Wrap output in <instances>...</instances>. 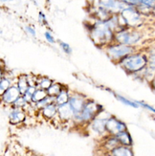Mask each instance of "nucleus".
Instances as JSON below:
<instances>
[{"label":"nucleus","mask_w":155,"mask_h":156,"mask_svg":"<svg viewBox=\"0 0 155 156\" xmlns=\"http://www.w3.org/2000/svg\"><path fill=\"white\" fill-rule=\"evenodd\" d=\"M26 105H27L26 101L24 100V98L22 97V95H21V96H19V97L15 101V103H13L12 105L13 107H16V108H22V107H24Z\"/></svg>","instance_id":"obj_22"},{"label":"nucleus","mask_w":155,"mask_h":156,"mask_svg":"<svg viewBox=\"0 0 155 156\" xmlns=\"http://www.w3.org/2000/svg\"><path fill=\"white\" fill-rule=\"evenodd\" d=\"M44 37H45V39H46L49 43H52V44H53V43H55V42H56L55 38H54L53 35H52V34H51L49 31H47V32L44 33Z\"/></svg>","instance_id":"obj_25"},{"label":"nucleus","mask_w":155,"mask_h":156,"mask_svg":"<svg viewBox=\"0 0 155 156\" xmlns=\"http://www.w3.org/2000/svg\"><path fill=\"white\" fill-rule=\"evenodd\" d=\"M69 97L70 96H69V94H68V91L65 90V89H62L55 97V104L58 106V105H64L66 103H68Z\"/></svg>","instance_id":"obj_16"},{"label":"nucleus","mask_w":155,"mask_h":156,"mask_svg":"<svg viewBox=\"0 0 155 156\" xmlns=\"http://www.w3.org/2000/svg\"><path fill=\"white\" fill-rule=\"evenodd\" d=\"M12 0H0V2H3V3H5V2H11Z\"/></svg>","instance_id":"obj_28"},{"label":"nucleus","mask_w":155,"mask_h":156,"mask_svg":"<svg viewBox=\"0 0 155 156\" xmlns=\"http://www.w3.org/2000/svg\"><path fill=\"white\" fill-rule=\"evenodd\" d=\"M117 98H118L121 101H123L124 104H125V105H130V106H132V107H138L137 104L133 103V101H129V100H126V99H125V98L122 97V96H117Z\"/></svg>","instance_id":"obj_24"},{"label":"nucleus","mask_w":155,"mask_h":156,"mask_svg":"<svg viewBox=\"0 0 155 156\" xmlns=\"http://www.w3.org/2000/svg\"><path fill=\"white\" fill-rule=\"evenodd\" d=\"M19 96H21V94H20L17 86L16 84H12L8 89L3 93V95L0 97V99H1V101L5 105H12Z\"/></svg>","instance_id":"obj_8"},{"label":"nucleus","mask_w":155,"mask_h":156,"mask_svg":"<svg viewBox=\"0 0 155 156\" xmlns=\"http://www.w3.org/2000/svg\"><path fill=\"white\" fill-rule=\"evenodd\" d=\"M16 85L17 86L18 90L20 92V94L23 95L25 93V91L27 90V88L29 86V81H28V75H19L16 79Z\"/></svg>","instance_id":"obj_13"},{"label":"nucleus","mask_w":155,"mask_h":156,"mask_svg":"<svg viewBox=\"0 0 155 156\" xmlns=\"http://www.w3.org/2000/svg\"><path fill=\"white\" fill-rule=\"evenodd\" d=\"M38 20L42 25H48V21H47L46 16L42 12H39V13H38Z\"/></svg>","instance_id":"obj_26"},{"label":"nucleus","mask_w":155,"mask_h":156,"mask_svg":"<svg viewBox=\"0 0 155 156\" xmlns=\"http://www.w3.org/2000/svg\"><path fill=\"white\" fill-rule=\"evenodd\" d=\"M62 90V86L59 83H52L48 89L46 90V92H47V95H48V96L56 97Z\"/></svg>","instance_id":"obj_21"},{"label":"nucleus","mask_w":155,"mask_h":156,"mask_svg":"<svg viewBox=\"0 0 155 156\" xmlns=\"http://www.w3.org/2000/svg\"><path fill=\"white\" fill-rule=\"evenodd\" d=\"M142 37H143L142 33L138 31L137 28H129V27H127V28L124 30L114 33L113 42L134 46L142 39Z\"/></svg>","instance_id":"obj_3"},{"label":"nucleus","mask_w":155,"mask_h":156,"mask_svg":"<svg viewBox=\"0 0 155 156\" xmlns=\"http://www.w3.org/2000/svg\"><path fill=\"white\" fill-rule=\"evenodd\" d=\"M106 54L109 57L110 59L114 60V62H119L121 59L124 58L125 57L130 55L136 52V48L134 46L129 45H124V44H119V43H112L106 46Z\"/></svg>","instance_id":"obj_4"},{"label":"nucleus","mask_w":155,"mask_h":156,"mask_svg":"<svg viewBox=\"0 0 155 156\" xmlns=\"http://www.w3.org/2000/svg\"><path fill=\"white\" fill-rule=\"evenodd\" d=\"M25 31L29 34V35H31L32 37H36L37 35V32L35 30V28H33V26H26L25 27Z\"/></svg>","instance_id":"obj_27"},{"label":"nucleus","mask_w":155,"mask_h":156,"mask_svg":"<svg viewBox=\"0 0 155 156\" xmlns=\"http://www.w3.org/2000/svg\"><path fill=\"white\" fill-rule=\"evenodd\" d=\"M89 35L97 46H107L113 43L114 32L107 26L105 21H98L90 26Z\"/></svg>","instance_id":"obj_1"},{"label":"nucleus","mask_w":155,"mask_h":156,"mask_svg":"<svg viewBox=\"0 0 155 156\" xmlns=\"http://www.w3.org/2000/svg\"><path fill=\"white\" fill-rule=\"evenodd\" d=\"M59 46L62 47V51L66 54H68V55H70V54L72 53V48L68 43H65L63 41H59Z\"/></svg>","instance_id":"obj_23"},{"label":"nucleus","mask_w":155,"mask_h":156,"mask_svg":"<svg viewBox=\"0 0 155 156\" xmlns=\"http://www.w3.org/2000/svg\"><path fill=\"white\" fill-rule=\"evenodd\" d=\"M120 15L124 18L126 26L129 28H138L139 26L143 24L144 16L141 15L135 7L127 6L120 12Z\"/></svg>","instance_id":"obj_5"},{"label":"nucleus","mask_w":155,"mask_h":156,"mask_svg":"<svg viewBox=\"0 0 155 156\" xmlns=\"http://www.w3.org/2000/svg\"><path fill=\"white\" fill-rule=\"evenodd\" d=\"M57 113L58 114L59 118L64 121L70 120L74 117V112L68 103L62 105H58V109H57Z\"/></svg>","instance_id":"obj_11"},{"label":"nucleus","mask_w":155,"mask_h":156,"mask_svg":"<svg viewBox=\"0 0 155 156\" xmlns=\"http://www.w3.org/2000/svg\"><path fill=\"white\" fill-rule=\"evenodd\" d=\"M12 84H13L12 79L7 75V74H5V76L0 80V97L2 96L3 93L8 89Z\"/></svg>","instance_id":"obj_19"},{"label":"nucleus","mask_w":155,"mask_h":156,"mask_svg":"<svg viewBox=\"0 0 155 156\" xmlns=\"http://www.w3.org/2000/svg\"><path fill=\"white\" fill-rule=\"evenodd\" d=\"M68 104L70 105L74 114H77V113H79L80 111H82V109L85 105V101L83 100V98L82 96L75 95V96L69 97Z\"/></svg>","instance_id":"obj_9"},{"label":"nucleus","mask_w":155,"mask_h":156,"mask_svg":"<svg viewBox=\"0 0 155 156\" xmlns=\"http://www.w3.org/2000/svg\"><path fill=\"white\" fill-rule=\"evenodd\" d=\"M112 156H133V153L129 147L125 146H117L111 150Z\"/></svg>","instance_id":"obj_14"},{"label":"nucleus","mask_w":155,"mask_h":156,"mask_svg":"<svg viewBox=\"0 0 155 156\" xmlns=\"http://www.w3.org/2000/svg\"><path fill=\"white\" fill-rule=\"evenodd\" d=\"M46 96H48L46 90L40 89V88H37L36 91L33 92V96H32V101H33V103H37V101L43 100Z\"/></svg>","instance_id":"obj_20"},{"label":"nucleus","mask_w":155,"mask_h":156,"mask_svg":"<svg viewBox=\"0 0 155 156\" xmlns=\"http://www.w3.org/2000/svg\"><path fill=\"white\" fill-rule=\"evenodd\" d=\"M105 130L113 135H116L117 133H119L121 131L126 130V126H125V124L123 123V122H121L118 119L112 117V118H109L108 120H106Z\"/></svg>","instance_id":"obj_7"},{"label":"nucleus","mask_w":155,"mask_h":156,"mask_svg":"<svg viewBox=\"0 0 155 156\" xmlns=\"http://www.w3.org/2000/svg\"><path fill=\"white\" fill-rule=\"evenodd\" d=\"M47 1H49V0H47Z\"/></svg>","instance_id":"obj_29"},{"label":"nucleus","mask_w":155,"mask_h":156,"mask_svg":"<svg viewBox=\"0 0 155 156\" xmlns=\"http://www.w3.org/2000/svg\"><path fill=\"white\" fill-rule=\"evenodd\" d=\"M105 122L104 119H94L92 123V128L98 133H104L105 131Z\"/></svg>","instance_id":"obj_18"},{"label":"nucleus","mask_w":155,"mask_h":156,"mask_svg":"<svg viewBox=\"0 0 155 156\" xmlns=\"http://www.w3.org/2000/svg\"><path fill=\"white\" fill-rule=\"evenodd\" d=\"M52 83H53V81L46 77H38V78L36 77V86H37V88L47 90Z\"/></svg>","instance_id":"obj_17"},{"label":"nucleus","mask_w":155,"mask_h":156,"mask_svg":"<svg viewBox=\"0 0 155 156\" xmlns=\"http://www.w3.org/2000/svg\"><path fill=\"white\" fill-rule=\"evenodd\" d=\"M114 136H115V138L117 139L120 145L125 146V147H130L132 145V139L130 137L129 133L126 130L121 131V132L117 133L116 135H114Z\"/></svg>","instance_id":"obj_12"},{"label":"nucleus","mask_w":155,"mask_h":156,"mask_svg":"<svg viewBox=\"0 0 155 156\" xmlns=\"http://www.w3.org/2000/svg\"><path fill=\"white\" fill-rule=\"evenodd\" d=\"M122 68L127 73L134 74L143 70L149 63V58L143 53H133L130 55L125 57L118 62Z\"/></svg>","instance_id":"obj_2"},{"label":"nucleus","mask_w":155,"mask_h":156,"mask_svg":"<svg viewBox=\"0 0 155 156\" xmlns=\"http://www.w3.org/2000/svg\"><path fill=\"white\" fill-rule=\"evenodd\" d=\"M9 120L10 123L12 125H17L19 123H21L25 120V113L22 110V108H16L12 107V109L11 110L9 114Z\"/></svg>","instance_id":"obj_10"},{"label":"nucleus","mask_w":155,"mask_h":156,"mask_svg":"<svg viewBox=\"0 0 155 156\" xmlns=\"http://www.w3.org/2000/svg\"><path fill=\"white\" fill-rule=\"evenodd\" d=\"M100 109H102V106L96 104L95 101H87V103H85L82 111L79 113L74 114V117L80 122H88L95 118Z\"/></svg>","instance_id":"obj_6"},{"label":"nucleus","mask_w":155,"mask_h":156,"mask_svg":"<svg viewBox=\"0 0 155 156\" xmlns=\"http://www.w3.org/2000/svg\"><path fill=\"white\" fill-rule=\"evenodd\" d=\"M57 109H58V105L55 103H51L42 108V113L46 118L52 119L57 114Z\"/></svg>","instance_id":"obj_15"}]
</instances>
